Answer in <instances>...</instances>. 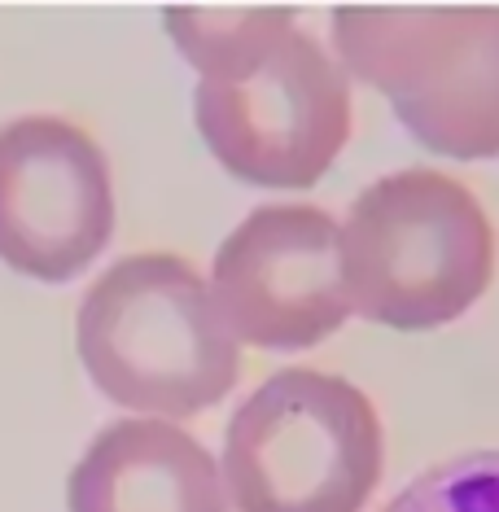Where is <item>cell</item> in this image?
I'll return each instance as SVG.
<instances>
[{
    "instance_id": "1",
    "label": "cell",
    "mask_w": 499,
    "mask_h": 512,
    "mask_svg": "<svg viewBox=\"0 0 499 512\" xmlns=\"http://www.w3.org/2000/svg\"><path fill=\"white\" fill-rule=\"evenodd\" d=\"M171 44L197 71L193 123L232 180L303 193L351 141V79L285 5H171Z\"/></svg>"
},
{
    "instance_id": "2",
    "label": "cell",
    "mask_w": 499,
    "mask_h": 512,
    "mask_svg": "<svg viewBox=\"0 0 499 512\" xmlns=\"http://www.w3.org/2000/svg\"><path fill=\"white\" fill-rule=\"evenodd\" d=\"M75 351L114 407L189 421L224 403L241 377V342L211 285L180 254H127L110 263L75 311Z\"/></svg>"
},
{
    "instance_id": "3",
    "label": "cell",
    "mask_w": 499,
    "mask_h": 512,
    "mask_svg": "<svg viewBox=\"0 0 499 512\" xmlns=\"http://www.w3.org/2000/svg\"><path fill=\"white\" fill-rule=\"evenodd\" d=\"M351 316L394 333H434L469 316L495 276L486 206L447 171L373 180L338 224Z\"/></svg>"
},
{
    "instance_id": "4",
    "label": "cell",
    "mask_w": 499,
    "mask_h": 512,
    "mask_svg": "<svg viewBox=\"0 0 499 512\" xmlns=\"http://www.w3.org/2000/svg\"><path fill=\"white\" fill-rule=\"evenodd\" d=\"M333 53L421 149L499 158V5H342Z\"/></svg>"
},
{
    "instance_id": "5",
    "label": "cell",
    "mask_w": 499,
    "mask_h": 512,
    "mask_svg": "<svg viewBox=\"0 0 499 512\" xmlns=\"http://www.w3.org/2000/svg\"><path fill=\"white\" fill-rule=\"evenodd\" d=\"M386 469L377 403L324 368H281L246 394L224 434L232 512H364Z\"/></svg>"
},
{
    "instance_id": "6",
    "label": "cell",
    "mask_w": 499,
    "mask_h": 512,
    "mask_svg": "<svg viewBox=\"0 0 499 512\" xmlns=\"http://www.w3.org/2000/svg\"><path fill=\"white\" fill-rule=\"evenodd\" d=\"M106 149L62 114L0 123V263L40 285H66L114 237Z\"/></svg>"
},
{
    "instance_id": "7",
    "label": "cell",
    "mask_w": 499,
    "mask_h": 512,
    "mask_svg": "<svg viewBox=\"0 0 499 512\" xmlns=\"http://www.w3.org/2000/svg\"><path fill=\"white\" fill-rule=\"evenodd\" d=\"M211 298L241 346L294 355L351 320L338 219L311 202H272L219 241Z\"/></svg>"
},
{
    "instance_id": "8",
    "label": "cell",
    "mask_w": 499,
    "mask_h": 512,
    "mask_svg": "<svg viewBox=\"0 0 499 512\" xmlns=\"http://www.w3.org/2000/svg\"><path fill=\"white\" fill-rule=\"evenodd\" d=\"M71 512H228L219 460L162 416H119L66 477Z\"/></svg>"
},
{
    "instance_id": "9",
    "label": "cell",
    "mask_w": 499,
    "mask_h": 512,
    "mask_svg": "<svg viewBox=\"0 0 499 512\" xmlns=\"http://www.w3.org/2000/svg\"><path fill=\"white\" fill-rule=\"evenodd\" d=\"M381 512H499V451H469L416 473Z\"/></svg>"
}]
</instances>
